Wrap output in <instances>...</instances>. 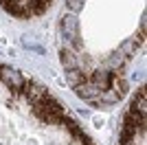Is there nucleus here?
Instances as JSON below:
<instances>
[{
    "label": "nucleus",
    "mask_w": 147,
    "mask_h": 145,
    "mask_svg": "<svg viewBox=\"0 0 147 145\" xmlns=\"http://www.w3.org/2000/svg\"><path fill=\"white\" fill-rule=\"evenodd\" d=\"M44 2H46V5H51V0H44Z\"/></svg>",
    "instance_id": "14"
},
{
    "label": "nucleus",
    "mask_w": 147,
    "mask_h": 145,
    "mask_svg": "<svg viewBox=\"0 0 147 145\" xmlns=\"http://www.w3.org/2000/svg\"><path fill=\"white\" fill-rule=\"evenodd\" d=\"M33 112H35V117L42 119L44 123H61V121L66 119V110L61 108L53 97H49V99L42 101V103H35V106H33Z\"/></svg>",
    "instance_id": "1"
},
{
    "label": "nucleus",
    "mask_w": 147,
    "mask_h": 145,
    "mask_svg": "<svg viewBox=\"0 0 147 145\" xmlns=\"http://www.w3.org/2000/svg\"><path fill=\"white\" fill-rule=\"evenodd\" d=\"M75 92L81 97V99H86V101H90V103H97L99 101V97H101V88L99 86H94L90 81V79H86L84 84H79V86H75Z\"/></svg>",
    "instance_id": "4"
},
{
    "label": "nucleus",
    "mask_w": 147,
    "mask_h": 145,
    "mask_svg": "<svg viewBox=\"0 0 147 145\" xmlns=\"http://www.w3.org/2000/svg\"><path fill=\"white\" fill-rule=\"evenodd\" d=\"M110 90H114L121 99L125 92H127V81L123 79V75H117V72H112V79H110Z\"/></svg>",
    "instance_id": "7"
},
{
    "label": "nucleus",
    "mask_w": 147,
    "mask_h": 145,
    "mask_svg": "<svg viewBox=\"0 0 147 145\" xmlns=\"http://www.w3.org/2000/svg\"><path fill=\"white\" fill-rule=\"evenodd\" d=\"M84 2H86V0H68V2H66V9L70 13H79L81 9H84Z\"/></svg>",
    "instance_id": "13"
},
{
    "label": "nucleus",
    "mask_w": 147,
    "mask_h": 145,
    "mask_svg": "<svg viewBox=\"0 0 147 145\" xmlns=\"http://www.w3.org/2000/svg\"><path fill=\"white\" fill-rule=\"evenodd\" d=\"M22 92L26 95V99H29L33 106L35 103H42V101H46L49 99V90L44 88V86H40V84H35V81H24V86H22Z\"/></svg>",
    "instance_id": "3"
},
{
    "label": "nucleus",
    "mask_w": 147,
    "mask_h": 145,
    "mask_svg": "<svg viewBox=\"0 0 147 145\" xmlns=\"http://www.w3.org/2000/svg\"><path fill=\"white\" fill-rule=\"evenodd\" d=\"M59 62H61V66L66 68V70H73V68H77V57H75L73 51H68V48H64L59 53Z\"/></svg>",
    "instance_id": "9"
},
{
    "label": "nucleus",
    "mask_w": 147,
    "mask_h": 145,
    "mask_svg": "<svg viewBox=\"0 0 147 145\" xmlns=\"http://www.w3.org/2000/svg\"><path fill=\"white\" fill-rule=\"evenodd\" d=\"M110 79H112V72H108V70H97V72L90 77V81H92L94 86H99L101 90H105V88H110Z\"/></svg>",
    "instance_id": "8"
},
{
    "label": "nucleus",
    "mask_w": 147,
    "mask_h": 145,
    "mask_svg": "<svg viewBox=\"0 0 147 145\" xmlns=\"http://www.w3.org/2000/svg\"><path fill=\"white\" fill-rule=\"evenodd\" d=\"M0 81H5L13 92H20V90H22V86H24L22 72L13 70V68H9V66H0Z\"/></svg>",
    "instance_id": "2"
},
{
    "label": "nucleus",
    "mask_w": 147,
    "mask_h": 145,
    "mask_svg": "<svg viewBox=\"0 0 147 145\" xmlns=\"http://www.w3.org/2000/svg\"><path fill=\"white\" fill-rule=\"evenodd\" d=\"M136 51H138V42L136 40H127V42H123L121 44V51L119 53L127 60V57H132V55H136Z\"/></svg>",
    "instance_id": "11"
},
{
    "label": "nucleus",
    "mask_w": 147,
    "mask_h": 145,
    "mask_svg": "<svg viewBox=\"0 0 147 145\" xmlns=\"http://www.w3.org/2000/svg\"><path fill=\"white\" fill-rule=\"evenodd\" d=\"M129 110L138 112L141 117H147V92H145V88L138 90V95H136V99L132 101V108Z\"/></svg>",
    "instance_id": "6"
},
{
    "label": "nucleus",
    "mask_w": 147,
    "mask_h": 145,
    "mask_svg": "<svg viewBox=\"0 0 147 145\" xmlns=\"http://www.w3.org/2000/svg\"><path fill=\"white\" fill-rule=\"evenodd\" d=\"M61 29H64V33H66L68 40H73L75 44H79V22H77L75 16H64Z\"/></svg>",
    "instance_id": "5"
},
{
    "label": "nucleus",
    "mask_w": 147,
    "mask_h": 145,
    "mask_svg": "<svg viewBox=\"0 0 147 145\" xmlns=\"http://www.w3.org/2000/svg\"><path fill=\"white\" fill-rule=\"evenodd\" d=\"M99 101H105V103H114L119 101V95L114 90H110V88H105L103 92H101V97H99Z\"/></svg>",
    "instance_id": "12"
},
{
    "label": "nucleus",
    "mask_w": 147,
    "mask_h": 145,
    "mask_svg": "<svg viewBox=\"0 0 147 145\" xmlns=\"http://www.w3.org/2000/svg\"><path fill=\"white\" fill-rule=\"evenodd\" d=\"M66 79H68V84L75 88V86H79V84L86 81V72L79 70V68H73V70H66Z\"/></svg>",
    "instance_id": "10"
}]
</instances>
